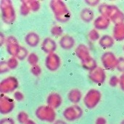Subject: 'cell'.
<instances>
[{"instance_id": "6da1fadb", "label": "cell", "mask_w": 124, "mask_h": 124, "mask_svg": "<svg viewBox=\"0 0 124 124\" xmlns=\"http://www.w3.org/2000/svg\"><path fill=\"white\" fill-rule=\"evenodd\" d=\"M49 7L58 22L65 23L70 20L71 13L64 1L61 0H52L49 2Z\"/></svg>"}, {"instance_id": "7a4b0ae2", "label": "cell", "mask_w": 124, "mask_h": 124, "mask_svg": "<svg viewBox=\"0 0 124 124\" xmlns=\"http://www.w3.org/2000/svg\"><path fill=\"white\" fill-rule=\"evenodd\" d=\"M2 21L7 25H12L16 20V13L13 4L10 0H1L0 2Z\"/></svg>"}, {"instance_id": "3957f363", "label": "cell", "mask_w": 124, "mask_h": 124, "mask_svg": "<svg viewBox=\"0 0 124 124\" xmlns=\"http://www.w3.org/2000/svg\"><path fill=\"white\" fill-rule=\"evenodd\" d=\"M36 117L44 122L54 123L56 121V113L54 109L46 105H41L35 111Z\"/></svg>"}, {"instance_id": "277c9868", "label": "cell", "mask_w": 124, "mask_h": 124, "mask_svg": "<svg viewBox=\"0 0 124 124\" xmlns=\"http://www.w3.org/2000/svg\"><path fill=\"white\" fill-rule=\"evenodd\" d=\"M102 99L101 92L95 89H92L87 92L84 97V103L88 109H94L100 102Z\"/></svg>"}, {"instance_id": "5b68a950", "label": "cell", "mask_w": 124, "mask_h": 124, "mask_svg": "<svg viewBox=\"0 0 124 124\" xmlns=\"http://www.w3.org/2000/svg\"><path fill=\"white\" fill-rule=\"evenodd\" d=\"M83 114L84 112L82 108L78 105H73L66 108L62 113L64 118L70 122H73L81 118L83 116Z\"/></svg>"}, {"instance_id": "8992f818", "label": "cell", "mask_w": 124, "mask_h": 124, "mask_svg": "<svg viewBox=\"0 0 124 124\" xmlns=\"http://www.w3.org/2000/svg\"><path fill=\"white\" fill-rule=\"evenodd\" d=\"M19 86L18 80L14 76H8L0 83V92L2 94L15 92Z\"/></svg>"}, {"instance_id": "52a82bcc", "label": "cell", "mask_w": 124, "mask_h": 124, "mask_svg": "<svg viewBox=\"0 0 124 124\" xmlns=\"http://www.w3.org/2000/svg\"><path fill=\"white\" fill-rule=\"evenodd\" d=\"M118 58L112 52H106L101 57V62L103 67L107 70H114L117 68Z\"/></svg>"}, {"instance_id": "ba28073f", "label": "cell", "mask_w": 124, "mask_h": 124, "mask_svg": "<svg viewBox=\"0 0 124 124\" xmlns=\"http://www.w3.org/2000/svg\"><path fill=\"white\" fill-rule=\"evenodd\" d=\"M89 78L93 83L100 85L105 83L107 76L104 68L101 67H97L94 70L89 72Z\"/></svg>"}, {"instance_id": "9c48e42d", "label": "cell", "mask_w": 124, "mask_h": 124, "mask_svg": "<svg viewBox=\"0 0 124 124\" xmlns=\"http://www.w3.org/2000/svg\"><path fill=\"white\" fill-rule=\"evenodd\" d=\"M61 65V60L58 54L56 53H52L47 54L45 58V66L46 68L52 72L57 70Z\"/></svg>"}, {"instance_id": "30bf717a", "label": "cell", "mask_w": 124, "mask_h": 124, "mask_svg": "<svg viewBox=\"0 0 124 124\" xmlns=\"http://www.w3.org/2000/svg\"><path fill=\"white\" fill-rule=\"evenodd\" d=\"M14 108V100L9 97L4 96V94H1V97L0 99V113L2 115H7L12 113Z\"/></svg>"}, {"instance_id": "8fae6325", "label": "cell", "mask_w": 124, "mask_h": 124, "mask_svg": "<svg viewBox=\"0 0 124 124\" xmlns=\"http://www.w3.org/2000/svg\"><path fill=\"white\" fill-rule=\"evenodd\" d=\"M5 44L9 54H10L11 57H16L20 48V45L19 44L17 39L13 36H9L7 37Z\"/></svg>"}, {"instance_id": "7c38bea8", "label": "cell", "mask_w": 124, "mask_h": 124, "mask_svg": "<svg viewBox=\"0 0 124 124\" xmlns=\"http://www.w3.org/2000/svg\"><path fill=\"white\" fill-rule=\"evenodd\" d=\"M120 9L114 4H110L106 3L100 4L98 6V11L100 13V15L111 18Z\"/></svg>"}, {"instance_id": "4fadbf2b", "label": "cell", "mask_w": 124, "mask_h": 124, "mask_svg": "<svg viewBox=\"0 0 124 124\" xmlns=\"http://www.w3.org/2000/svg\"><path fill=\"white\" fill-rule=\"evenodd\" d=\"M62 103V98L61 95L57 92H52L46 97V105L54 110L59 108Z\"/></svg>"}, {"instance_id": "5bb4252c", "label": "cell", "mask_w": 124, "mask_h": 124, "mask_svg": "<svg viewBox=\"0 0 124 124\" xmlns=\"http://www.w3.org/2000/svg\"><path fill=\"white\" fill-rule=\"evenodd\" d=\"M41 49L43 52L47 54L54 53L57 49V43L52 38H45L41 43Z\"/></svg>"}, {"instance_id": "9a60e30c", "label": "cell", "mask_w": 124, "mask_h": 124, "mask_svg": "<svg viewBox=\"0 0 124 124\" xmlns=\"http://www.w3.org/2000/svg\"><path fill=\"white\" fill-rule=\"evenodd\" d=\"M75 52H76V54L77 57L81 61V62H84L92 57L88 46L84 44H79L76 48Z\"/></svg>"}, {"instance_id": "2e32d148", "label": "cell", "mask_w": 124, "mask_h": 124, "mask_svg": "<svg viewBox=\"0 0 124 124\" xmlns=\"http://www.w3.org/2000/svg\"><path fill=\"white\" fill-rule=\"evenodd\" d=\"M110 19L102 15L98 16L94 20V26L97 31L106 30L110 24Z\"/></svg>"}, {"instance_id": "e0dca14e", "label": "cell", "mask_w": 124, "mask_h": 124, "mask_svg": "<svg viewBox=\"0 0 124 124\" xmlns=\"http://www.w3.org/2000/svg\"><path fill=\"white\" fill-rule=\"evenodd\" d=\"M59 44L62 49L65 50H69L75 46L76 41L73 36L68 34H65L60 38Z\"/></svg>"}, {"instance_id": "ac0fdd59", "label": "cell", "mask_w": 124, "mask_h": 124, "mask_svg": "<svg viewBox=\"0 0 124 124\" xmlns=\"http://www.w3.org/2000/svg\"><path fill=\"white\" fill-rule=\"evenodd\" d=\"M25 41L31 47H36L40 42V37L36 32H29L25 35Z\"/></svg>"}, {"instance_id": "d6986e66", "label": "cell", "mask_w": 124, "mask_h": 124, "mask_svg": "<svg viewBox=\"0 0 124 124\" xmlns=\"http://www.w3.org/2000/svg\"><path fill=\"white\" fill-rule=\"evenodd\" d=\"M113 37L116 41H122L124 40V23L114 25L113 31Z\"/></svg>"}, {"instance_id": "ffe728a7", "label": "cell", "mask_w": 124, "mask_h": 124, "mask_svg": "<svg viewBox=\"0 0 124 124\" xmlns=\"http://www.w3.org/2000/svg\"><path fill=\"white\" fill-rule=\"evenodd\" d=\"M67 97H68V100L71 103L76 105L82 99V92L78 89H73L69 91Z\"/></svg>"}, {"instance_id": "44dd1931", "label": "cell", "mask_w": 124, "mask_h": 124, "mask_svg": "<svg viewBox=\"0 0 124 124\" xmlns=\"http://www.w3.org/2000/svg\"><path fill=\"white\" fill-rule=\"evenodd\" d=\"M115 44V39L113 36L105 34L100 37L99 40V44L100 46L103 49H110Z\"/></svg>"}, {"instance_id": "7402d4cb", "label": "cell", "mask_w": 124, "mask_h": 124, "mask_svg": "<svg viewBox=\"0 0 124 124\" xmlns=\"http://www.w3.org/2000/svg\"><path fill=\"white\" fill-rule=\"evenodd\" d=\"M80 18L86 23L92 22L94 18V12L89 8H84L80 12Z\"/></svg>"}, {"instance_id": "603a6c76", "label": "cell", "mask_w": 124, "mask_h": 124, "mask_svg": "<svg viewBox=\"0 0 124 124\" xmlns=\"http://www.w3.org/2000/svg\"><path fill=\"white\" fill-rule=\"evenodd\" d=\"M81 65H82V67L85 70H89V72L93 70H94L97 67H98L97 61L92 57L90 59H89V60H86L84 62H81Z\"/></svg>"}, {"instance_id": "cb8c5ba5", "label": "cell", "mask_w": 124, "mask_h": 124, "mask_svg": "<svg viewBox=\"0 0 124 124\" xmlns=\"http://www.w3.org/2000/svg\"><path fill=\"white\" fill-rule=\"evenodd\" d=\"M110 21L112 23H113L115 25L119 24V23H124V12H122L121 9H119L111 18H110Z\"/></svg>"}, {"instance_id": "d4e9b609", "label": "cell", "mask_w": 124, "mask_h": 124, "mask_svg": "<svg viewBox=\"0 0 124 124\" xmlns=\"http://www.w3.org/2000/svg\"><path fill=\"white\" fill-rule=\"evenodd\" d=\"M27 4H28L31 10L33 12H38L41 8V3L39 1L36 0H27Z\"/></svg>"}, {"instance_id": "484cf974", "label": "cell", "mask_w": 124, "mask_h": 124, "mask_svg": "<svg viewBox=\"0 0 124 124\" xmlns=\"http://www.w3.org/2000/svg\"><path fill=\"white\" fill-rule=\"evenodd\" d=\"M17 120L20 124H25L29 120V116L25 111H20L17 115Z\"/></svg>"}, {"instance_id": "4316f807", "label": "cell", "mask_w": 124, "mask_h": 124, "mask_svg": "<svg viewBox=\"0 0 124 124\" xmlns=\"http://www.w3.org/2000/svg\"><path fill=\"white\" fill-rule=\"evenodd\" d=\"M31 9L26 1H21L20 6V12L23 16H27L31 12Z\"/></svg>"}, {"instance_id": "83f0119b", "label": "cell", "mask_w": 124, "mask_h": 124, "mask_svg": "<svg viewBox=\"0 0 124 124\" xmlns=\"http://www.w3.org/2000/svg\"><path fill=\"white\" fill-rule=\"evenodd\" d=\"M28 55H29V53H28V49L25 47L20 46V48L19 49L17 54L16 55V57L17 58L18 60H24L25 59L28 58Z\"/></svg>"}, {"instance_id": "f1b7e54d", "label": "cell", "mask_w": 124, "mask_h": 124, "mask_svg": "<svg viewBox=\"0 0 124 124\" xmlns=\"http://www.w3.org/2000/svg\"><path fill=\"white\" fill-rule=\"evenodd\" d=\"M51 34L54 37H62L63 36V29L60 25H54L51 28Z\"/></svg>"}, {"instance_id": "f546056e", "label": "cell", "mask_w": 124, "mask_h": 124, "mask_svg": "<svg viewBox=\"0 0 124 124\" xmlns=\"http://www.w3.org/2000/svg\"><path fill=\"white\" fill-rule=\"evenodd\" d=\"M88 38L91 41H97L100 39V34L97 29H92L88 33Z\"/></svg>"}, {"instance_id": "4dcf8cb0", "label": "cell", "mask_w": 124, "mask_h": 124, "mask_svg": "<svg viewBox=\"0 0 124 124\" xmlns=\"http://www.w3.org/2000/svg\"><path fill=\"white\" fill-rule=\"evenodd\" d=\"M39 56L35 53V52H31L29 54L28 58H27V61L29 63L30 65L33 66L36 65H38L39 62Z\"/></svg>"}, {"instance_id": "1f68e13d", "label": "cell", "mask_w": 124, "mask_h": 124, "mask_svg": "<svg viewBox=\"0 0 124 124\" xmlns=\"http://www.w3.org/2000/svg\"><path fill=\"white\" fill-rule=\"evenodd\" d=\"M9 70H15L18 66V60L16 57H11L7 61Z\"/></svg>"}, {"instance_id": "d6a6232c", "label": "cell", "mask_w": 124, "mask_h": 124, "mask_svg": "<svg viewBox=\"0 0 124 124\" xmlns=\"http://www.w3.org/2000/svg\"><path fill=\"white\" fill-rule=\"evenodd\" d=\"M31 72L34 76H39L41 74V68L39 65H36L33 66H31Z\"/></svg>"}, {"instance_id": "836d02e7", "label": "cell", "mask_w": 124, "mask_h": 124, "mask_svg": "<svg viewBox=\"0 0 124 124\" xmlns=\"http://www.w3.org/2000/svg\"><path fill=\"white\" fill-rule=\"evenodd\" d=\"M109 84L112 87H116L119 85V78L116 76H113L109 80Z\"/></svg>"}, {"instance_id": "e575fe53", "label": "cell", "mask_w": 124, "mask_h": 124, "mask_svg": "<svg viewBox=\"0 0 124 124\" xmlns=\"http://www.w3.org/2000/svg\"><path fill=\"white\" fill-rule=\"evenodd\" d=\"M116 69L121 72L122 73H124V57H121L118 58V65H117V68Z\"/></svg>"}, {"instance_id": "d590c367", "label": "cell", "mask_w": 124, "mask_h": 124, "mask_svg": "<svg viewBox=\"0 0 124 124\" xmlns=\"http://www.w3.org/2000/svg\"><path fill=\"white\" fill-rule=\"evenodd\" d=\"M9 70V68L7 65V61H1L0 62V73L1 74L5 73Z\"/></svg>"}, {"instance_id": "8d00e7d4", "label": "cell", "mask_w": 124, "mask_h": 124, "mask_svg": "<svg viewBox=\"0 0 124 124\" xmlns=\"http://www.w3.org/2000/svg\"><path fill=\"white\" fill-rule=\"evenodd\" d=\"M13 97H14V99H15L16 101H17V102H21V101H23V100H24V98H25L24 94H23L21 92H20V91H16V92H15V93H14V94H13Z\"/></svg>"}, {"instance_id": "74e56055", "label": "cell", "mask_w": 124, "mask_h": 124, "mask_svg": "<svg viewBox=\"0 0 124 124\" xmlns=\"http://www.w3.org/2000/svg\"><path fill=\"white\" fill-rule=\"evenodd\" d=\"M0 124H15V122L13 118L7 117L0 120Z\"/></svg>"}, {"instance_id": "f35d334b", "label": "cell", "mask_w": 124, "mask_h": 124, "mask_svg": "<svg viewBox=\"0 0 124 124\" xmlns=\"http://www.w3.org/2000/svg\"><path fill=\"white\" fill-rule=\"evenodd\" d=\"M85 3L90 7H96L98 4L100 5V0H85Z\"/></svg>"}, {"instance_id": "ab89813d", "label": "cell", "mask_w": 124, "mask_h": 124, "mask_svg": "<svg viewBox=\"0 0 124 124\" xmlns=\"http://www.w3.org/2000/svg\"><path fill=\"white\" fill-rule=\"evenodd\" d=\"M119 86L121 89L124 92V73H123L119 77Z\"/></svg>"}, {"instance_id": "60d3db41", "label": "cell", "mask_w": 124, "mask_h": 124, "mask_svg": "<svg viewBox=\"0 0 124 124\" xmlns=\"http://www.w3.org/2000/svg\"><path fill=\"white\" fill-rule=\"evenodd\" d=\"M95 124H107V120L104 117H98L95 121Z\"/></svg>"}, {"instance_id": "b9f144b4", "label": "cell", "mask_w": 124, "mask_h": 124, "mask_svg": "<svg viewBox=\"0 0 124 124\" xmlns=\"http://www.w3.org/2000/svg\"><path fill=\"white\" fill-rule=\"evenodd\" d=\"M6 40H7V38L5 37L4 34L3 33H0V46H2L4 45V44L6 43Z\"/></svg>"}, {"instance_id": "7bdbcfd3", "label": "cell", "mask_w": 124, "mask_h": 124, "mask_svg": "<svg viewBox=\"0 0 124 124\" xmlns=\"http://www.w3.org/2000/svg\"><path fill=\"white\" fill-rule=\"evenodd\" d=\"M53 124H68L65 121H63V120H56Z\"/></svg>"}, {"instance_id": "ee69618b", "label": "cell", "mask_w": 124, "mask_h": 124, "mask_svg": "<svg viewBox=\"0 0 124 124\" xmlns=\"http://www.w3.org/2000/svg\"><path fill=\"white\" fill-rule=\"evenodd\" d=\"M25 124H36V122L33 121V120H31V119H29L28 121H27V123Z\"/></svg>"}, {"instance_id": "f6af8a7d", "label": "cell", "mask_w": 124, "mask_h": 124, "mask_svg": "<svg viewBox=\"0 0 124 124\" xmlns=\"http://www.w3.org/2000/svg\"><path fill=\"white\" fill-rule=\"evenodd\" d=\"M124 124V119L122 121H121V124Z\"/></svg>"}, {"instance_id": "bcb514c9", "label": "cell", "mask_w": 124, "mask_h": 124, "mask_svg": "<svg viewBox=\"0 0 124 124\" xmlns=\"http://www.w3.org/2000/svg\"></svg>"}]
</instances>
